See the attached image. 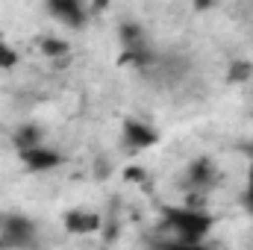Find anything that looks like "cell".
I'll return each mask as SVG.
<instances>
[{
	"instance_id": "9c48e42d",
	"label": "cell",
	"mask_w": 253,
	"mask_h": 250,
	"mask_svg": "<svg viewBox=\"0 0 253 250\" xmlns=\"http://www.w3.org/2000/svg\"><path fill=\"white\" fill-rule=\"evenodd\" d=\"M118 44H121V50H144V47H153L150 39H147V30L138 21H121L118 24Z\"/></svg>"
},
{
	"instance_id": "5bb4252c",
	"label": "cell",
	"mask_w": 253,
	"mask_h": 250,
	"mask_svg": "<svg viewBox=\"0 0 253 250\" xmlns=\"http://www.w3.org/2000/svg\"><path fill=\"white\" fill-rule=\"evenodd\" d=\"M124 183H132V186H147V183H150V177H147V171H144V168H138V165H126V168H124Z\"/></svg>"
},
{
	"instance_id": "ba28073f",
	"label": "cell",
	"mask_w": 253,
	"mask_h": 250,
	"mask_svg": "<svg viewBox=\"0 0 253 250\" xmlns=\"http://www.w3.org/2000/svg\"><path fill=\"white\" fill-rule=\"evenodd\" d=\"M9 144H12L18 153H27V150H33V147H42V144H44V126L36 124V121L18 124L12 129V135H9Z\"/></svg>"
},
{
	"instance_id": "30bf717a",
	"label": "cell",
	"mask_w": 253,
	"mask_h": 250,
	"mask_svg": "<svg viewBox=\"0 0 253 250\" xmlns=\"http://www.w3.org/2000/svg\"><path fill=\"white\" fill-rule=\"evenodd\" d=\"M39 50H42V56H47V59H62L71 53V42L62 39V36H44L42 42H39Z\"/></svg>"
},
{
	"instance_id": "6da1fadb",
	"label": "cell",
	"mask_w": 253,
	"mask_h": 250,
	"mask_svg": "<svg viewBox=\"0 0 253 250\" xmlns=\"http://www.w3.org/2000/svg\"><path fill=\"white\" fill-rule=\"evenodd\" d=\"M162 230L186 245H206L215 230V218L197 206H162Z\"/></svg>"
},
{
	"instance_id": "8fae6325",
	"label": "cell",
	"mask_w": 253,
	"mask_h": 250,
	"mask_svg": "<svg viewBox=\"0 0 253 250\" xmlns=\"http://www.w3.org/2000/svg\"><path fill=\"white\" fill-rule=\"evenodd\" d=\"M224 80H227L230 85H245L248 80H253V62L251 59H233V62L227 65Z\"/></svg>"
},
{
	"instance_id": "3957f363",
	"label": "cell",
	"mask_w": 253,
	"mask_h": 250,
	"mask_svg": "<svg viewBox=\"0 0 253 250\" xmlns=\"http://www.w3.org/2000/svg\"><path fill=\"white\" fill-rule=\"evenodd\" d=\"M218 180V165L212 156H194L186 165L183 174V188L186 191H209Z\"/></svg>"
},
{
	"instance_id": "8992f818",
	"label": "cell",
	"mask_w": 253,
	"mask_h": 250,
	"mask_svg": "<svg viewBox=\"0 0 253 250\" xmlns=\"http://www.w3.org/2000/svg\"><path fill=\"white\" fill-rule=\"evenodd\" d=\"M44 12H47L53 21H59V24H65V27H71V30H83L85 21H88L85 6L77 3V0H50V3H44Z\"/></svg>"
},
{
	"instance_id": "277c9868",
	"label": "cell",
	"mask_w": 253,
	"mask_h": 250,
	"mask_svg": "<svg viewBox=\"0 0 253 250\" xmlns=\"http://www.w3.org/2000/svg\"><path fill=\"white\" fill-rule=\"evenodd\" d=\"M18 159H21V165H24L27 174H50V171H56V168L65 165V156L59 150L47 147V144L33 147V150H27V153H18Z\"/></svg>"
},
{
	"instance_id": "52a82bcc",
	"label": "cell",
	"mask_w": 253,
	"mask_h": 250,
	"mask_svg": "<svg viewBox=\"0 0 253 250\" xmlns=\"http://www.w3.org/2000/svg\"><path fill=\"white\" fill-rule=\"evenodd\" d=\"M62 227L68 236H94L103 227V218L91 209H68L62 215Z\"/></svg>"
},
{
	"instance_id": "9a60e30c",
	"label": "cell",
	"mask_w": 253,
	"mask_h": 250,
	"mask_svg": "<svg viewBox=\"0 0 253 250\" xmlns=\"http://www.w3.org/2000/svg\"><path fill=\"white\" fill-rule=\"evenodd\" d=\"M242 209L253 215V162L248 168V180H245V188H242Z\"/></svg>"
},
{
	"instance_id": "4fadbf2b",
	"label": "cell",
	"mask_w": 253,
	"mask_h": 250,
	"mask_svg": "<svg viewBox=\"0 0 253 250\" xmlns=\"http://www.w3.org/2000/svg\"><path fill=\"white\" fill-rule=\"evenodd\" d=\"M150 250H212L209 245H186V242H177V239H159V242H153Z\"/></svg>"
},
{
	"instance_id": "2e32d148",
	"label": "cell",
	"mask_w": 253,
	"mask_h": 250,
	"mask_svg": "<svg viewBox=\"0 0 253 250\" xmlns=\"http://www.w3.org/2000/svg\"><path fill=\"white\" fill-rule=\"evenodd\" d=\"M242 150H245V153L251 156V162H253V144H242Z\"/></svg>"
},
{
	"instance_id": "7a4b0ae2",
	"label": "cell",
	"mask_w": 253,
	"mask_h": 250,
	"mask_svg": "<svg viewBox=\"0 0 253 250\" xmlns=\"http://www.w3.org/2000/svg\"><path fill=\"white\" fill-rule=\"evenodd\" d=\"M0 242L9 250H33L39 245V227H36L33 218L12 212L0 224Z\"/></svg>"
},
{
	"instance_id": "5b68a950",
	"label": "cell",
	"mask_w": 253,
	"mask_h": 250,
	"mask_svg": "<svg viewBox=\"0 0 253 250\" xmlns=\"http://www.w3.org/2000/svg\"><path fill=\"white\" fill-rule=\"evenodd\" d=\"M121 138L129 150H147V147H156L159 144V129L150 126L141 118H124L121 124Z\"/></svg>"
},
{
	"instance_id": "7c38bea8",
	"label": "cell",
	"mask_w": 253,
	"mask_h": 250,
	"mask_svg": "<svg viewBox=\"0 0 253 250\" xmlns=\"http://www.w3.org/2000/svg\"><path fill=\"white\" fill-rule=\"evenodd\" d=\"M21 62V56H18V50L6 42V39H0V74H9V71H15Z\"/></svg>"
}]
</instances>
